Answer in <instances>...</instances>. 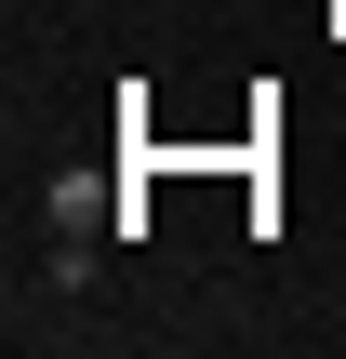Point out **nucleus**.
I'll list each match as a JSON object with an SVG mask.
<instances>
[{"label": "nucleus", "instance_id": "1", "mask_svg": "<svg viewBox=\"0 0 346 359\" xmlns=\"http://www.w3.org/2000/svg\"><path fill=\"white\" fill-rule=\"evenodd\" d=\"M40 226H53V240H107V226H133V213H120L107 173H53V187H40Z\"/></svg>", "mask_w": 346, "mask_h": 359}]
</instances>
